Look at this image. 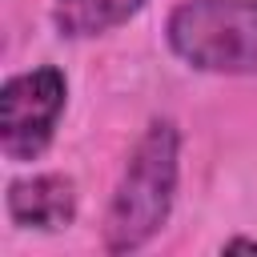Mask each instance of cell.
Wrapping results in <instances>:
<instances>
[{
	"mask_svg": "<svg viewBox=\"0 0 257 257\" xmlns=\"http://www.w3.org/2000/svg\"><path fill=\"white\" fill-rule=\"evenodd\" d=\"M177 173H181V133L173 120H153L133 145L120 181L112 189L104 213L108 253H133L165 229L177 197Z\"/></svg>",
	"mask_w": 257,
	"mask_h": 257,
	"instance_id": "1",
	"label": "cell"
},
{
	"mask_svg": "<svg viewBox=\"0 0 257 257\" xmlns=\"http://www.w3.org/2000/svg\"><path fill=\"white\" fill-rule=\"evenodd\" d=\"M169 48L221 76L257 72V0H181L165 24Z\"/></svg>",
	"mask_w": 257,
	"mask_h": 257,
	"instance_id": "2",
	"label": "cell"
},
{
	"mask_svg": "<svg viewBox=\"0 0 257 257\" xmlns=\"http://www.w3.org/2000/svg\"><path fill=\"white\" fill-rule=\"evenodd\" d=\"M64 72L44 64L20 76H8L0 88V149L12 161H36L64 112Z\"/></svg>",
	"mask_w": 257,
	"mask_h": 257,
	"instance_id": "3",
	"label": "cell"
},
{
	"mask_svg": "<svg viewBox=\"0 0 257 257\" xmlns=\"http://www.w3.org/2000/svg\"><path fill=\"white\" fill-rule=\"evenodd\" d=\"M8 217L24 229H64L76 217V185L60 173H36L8 185Z\"/></svg>",
	"mask_w": 257,
	"mask_h": 257,
	"instance_id": "4",
	"label": "cell"
},
{
	"mask_svg": "<svg viewBox=\"0 0 257 257\" xmlns=\"http://www.w3.org/2000/svg\"><path fill=\"white\" fill-rule=\"evenodd\" d=\"M145 0H60L56 4V24L68 36H96L116 24H124Z\"/></svg>",
	"mask_w": 257,
	"mask_h": 257,
	"instance_id": "5",
	"label": "cell"
}]
</instances>
